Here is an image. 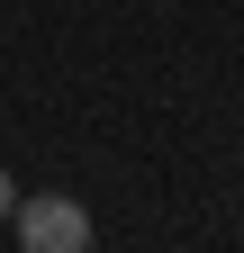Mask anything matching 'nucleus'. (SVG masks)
<instances>
[{"mask_svg": "<svg viewBox=\"0 0 244 253\" xmlns=\"http://www.w3.org/2000/svg\"><path fill=\"white\" fill-rule=\"evenodd\" d=\"M9 226H18V253H90V208L64 199V190L18 199V208H9Z\"/></svg>", "mask_w": 244, "mask_h": 253, "instance_id": "1", "label": "nucleus"}, {"mask_svg": "<svg viewBox=\"0 0 244 253\" xmlns=\"http://www.w3.org/2000/svg\"><path fill=\"white\" fill-rule=\"evenodd\" d=\"M9 208H18V181H9V172H0V226H9Z\"/></svg>", "mask_w": 244, "mask_h": 253, "instance_id": "2", "label": "nucleus"}]
</instances>
